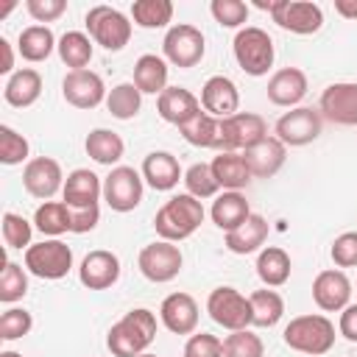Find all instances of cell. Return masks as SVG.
<instances>
[{
	"label": "cell",
	"mask_w": 357,
	"mask_h": 357,
	"mask_svg": "<svg viewBox=\"0 0 357 357\" xmlns=\"http://www.w3.org/2000/svg\"><path fill=\"white\" fill-rule=\"evenodd\" d=\"M206 212H204V201L192 198L190 192H178L170 195L153 215V229L159 234V240L167 243H181L187 237H192L198 231V226L204 223Z\"/></svg>",
	"instance_id": "1"
},
{
	"label": "cell",
	"mask_w": 357,
	"mask_h": 357,
	"mask_svg": "<svg viewBox=\"0 0 357 357\" xmlns=\"http://www.w3.org/2000/svg\"><path fill=\"white\" fill-rule=\"evenodd\" d=\"M156 337V315L145 307L128 310L106 332V346L114 357H139Z\"/></svg>",
	"instance_id": "2"
},
{
	"label": "cell",
	"mask_w": 357,
	"mask_h": 357,
	"mask_svg": "<svg viewBox=\"0 0 357 357\" xmlns=\"http://www.w3.org/2000/svg\"><path fill=\"white\" fill-rule=\"evenodd\" d=\"M335 337H337L335 324L321 312L296 315V318H290V324L282 332V340L287 349H293L298 354H310V357H321V354L332 351Z\"/></svg>",
	"instance_id": "3"
},
{
	"label": "cell",
	"mask_w": 357,
	"mask_h": 357,
	"mask_svg": "<svg viewBox=\"0 0 357 357\" xmlns=\"http://www.w3.org/2000/svg\"><path fill=\"white\" fill-rule=\"evenodd\" d=\"M231 53H234V61L237 67L251 75V78H259V75H268V70L273 67V39L268 31L257 28V25H245L234 33L231 39Z\"/></svg>",
	"instance_id": "4"
},
{
	"label": "cell",
	"mask_w": 357,
	"mask_h": 357,
	"mask_svg": "<svg viewBox=\"0 0 357 357\" xmlns=\"http://www.w3.org/2000/svg\"><path fill=\"white\" fill-rule=\"evenodd\" d=\"M84 25L89 39L109 53H120L128 45L134 31L131 17H126L120 8H112V6H92L84 17Z\"/></svg>",
	"instance_id": "5"
},
{
	"label": "cell",
	"mask_w": 357,
	"mask_h": 357,
	"mask_svg": "<svg viewBox=\"0 0 357 357\" xmlns=\"http://www.w3.org/2000/svg\"><path fill=\"white\" fill-rule=\"evenodd\" d=\"M25 271L36 279H64L73 271V248L59 237H45L42 243H31L25 248Z\"/></svg>",
	"instance_id": "6"
},
{
	"label": "cell",
	"mask_w": 357,
	"mask_h": 357,
	"mask_svg": "<svg viewBox=\"0 0 357 357\" xmlns=\"http://www.w3.org/2000/svg\"><path fill=\"white\" fill-rule=\"evenodd\" d=\"M206 53V39L201 33V28L190 25V22H176L167 28L165 39H162V59L178 70H190L195 67Z\"/></svg>",
	"instance_id": "7"
},
{
	"label": "cell",
	"mask_w": 357,
	"mask_h": 357,
	"mask_svg": "<svg viewBox=\"0 0 357 357\" xmlns=\"http://www.w3.org/2000/svg\"><path fill=\"white\" fill-rule=\"evenodd\" d=\"M206 312L209 318L229 329V332H237V329H248L254 315H251V301L248 296H243L237 287H229V284H220L209 293L206 298Z\"/></svg>",
	"instance_id": "8"
},
{
	"label": "cell",
	"mask_w": 357,
	"mask_h": 357,
	"mask_svg": "<svg viewBox=\"0 0 357 357\" xmlns=\"http://www.w3.org/2000/svg\"><path fill=\"white\" fill-rule=\"evenodd\" d=\"M142 192H145V181L142 173L128 167V165H117L109 170V176L103 178V201L112 212H131L142 204Z\"/></svg>",
	"instance_id": "9"
},
{
	"label": "cell",
	"mask_w": 357,
	"mask_h": 357,
	"mask_svg": "<svg viewBox=\"0 0 357 357\" xmlns=\"http://www.w3.org/2000/svg\"><path fill=\"white\" fill-rule=\"evenodd\" d=\"M324 128V117L318 109L312 106H296L290 112H284L276 126H273V137L287 145V148H304L310 142H315L321 137Z\"/></svg>",
	"instance_id": "10"
},
{
	"label": "cell",
	"mask_w": 357,
	"mask_h": 357,
	"mask_svg": "<svg viewBox=\"0 0 357 357\" xmlns=\"http://www.w3.org/2000/svg\"><path fill=\"white\" fill-rule=\"evenodd\" d=\"M181 265H184V254L176 243H167V240H156V243H148L142 245L139 257H137V268L139 273L153 282V284H165V282H173L178 273H181Z\"/></svg>",
	"instance_id": "11"
},
{
	"label": "cell",
	"mask_w": 357,
	"mask_h": 357,
	"mask_svg": "<svg viewBox=\"0 0 357 357\" xmlns=\"http://www.w3.org/2000/svg\"><path fill=\"white\" fill-rule=\"evenodd\" d=\"M271 20L282 31H290V33H298V36H310V33L321 31L324 11L312 0H279L276 8L271 11Z\"/></svg>",
	"instance_id": "12"
},
{
	"label": "cell",
	"mask_w": 357,
	"mask_h": 357,
	"mask_svg": "<svg viewBox=\"0 0 357 357\" xmlns=\"http://www.w3.org/2000/svg\"><path fill=\"white\" fill-rule=\"evenodd\" d=\"M106 84L98 73L92 70H70L61 78V98L73 106V109H95L100 103H106Z\"/></svg>",
	"instance_id": "13"
},
{
	"label": "cell",
	"mask_w": 357,
	"mask_h": 357,
	"mask_svg": "<svg viewBox=\"0 0 357 357\" xmlns=\"http://www.w3.org/2000/svg\"><path fill=\"white\" fill-rule=\"evenodd\" d=\"M22 187L28 195L39 201H50L59 190H64V173L61 165L53 156H33L22 167Z\"/></svg>",
	"instance_id": "14"
},
{
	"label": "cell",
	"mask_w": 357,
	"mask_h": 357,
	"mask_svg": "<svg viewBox=\"0 0 357 357\" xmlns=\"http://www.w3.org/2000/svg\"><path fill=\"white\" fill-rule=\"evenodd\" d=\"M321 117L335 126H357V81H335L321 92Z\"/></svg>",
	"instance_id": "15"
},
{
	"label": "cell",
	"mask_w": 357,
	"mask_h": 357,
	"mask_svg": "<svg viewBox=\"0 0 357 357\" xmlns=\"http://www.w3.org/2000/svg\"><path fill=\"white\" fill-rule=\"evenodd\" d=\"M351 279L340 268H326L312 279V301L321 312H340L349 307Z\"/></svg>",
	"instance_id": "16"
},
{
	"label": "cell",
	"mask_w": 357,
	"mask_h": 357,
	"mask_svg": "<svg viewBox=\"0 0 357 357\" xmlns=\"http://www.w3.org/2000/svg\"><path fill=\"white\" fill-rule=\"evenodd\" d=\"M120 279V257L106 248L89 251L78 265V282L86 290H109Z\"/></svg>",
	"instance_id": "17"
},
{
	"label": "cell",
	"mask_w": 357,
	"mask_h": 357,
	"mask_svg": "<svg viewBox=\"0 0 357 357\" xmlns=\"http://www.w3.org/2000/svg\"><path fill=\"white\" fill-rule=\"evenodd\" d=\"M198 301L190 296V293H170L165 296L162 307H159V321L167 332L173 335H195L198 329Z\"/></svg>",
	"instance_id": "18"
},
{
	"label": "cell",
	"mask_w": 357,
	"mask_h": 357,
	"mask_svg": "<svg viewBox=\"0 0 357 357\" xmlns=\"http://www.w3.org/2000/svg\"><path fill=\"white\" fill-rule=\"evenodd\" d=\"M201 109L220 120L237 114V109H240L237 84L229 75H209L201 86Z\"/></svg>",
	"instance_id": "19"
},
{
	"label": "cell",
	"mask_w": 357,
	"mask_h": 357,
	"mask_svg": "<svg viewBox=\"0 0 357 357\" xmlns=\"http://www.w3.org/2000/svg\"><path fill=\"white\" fill-rule=\"evenodd\" d=\"M265 137H268V123L254 112H237V114L223 120V139H226L223 151H240L243 153L245 148L257 145Z\"/></svg>",
	"instance_id": "20"
},
{
	"label": "cell",
	"mask_w": 357,
	"mask_h": 357,
	"mask_svg": "<svg viewBox=\"0 0 357 357\" xmlns=\"http://www.w3.org/2000/svg\"><path fill=\"white\" fill-rule=\"evenodd\" d=\"M307 73L301 67H282L268 78V100L282 109H296L307 95Z\"/></svg>",
	"instance_id": "21"
},
{
	"label": "cell",
	"mask_w": 357,
	"mask_h": 357,
	"mask_svg": "<svg viewBox=\"0 0 357 357\" xmlns=\"http://www.w3.org/2000/svg\"><path fill=\"white\" fill-rule=\"evenodd\" d=\"M243 156L254 178H273L287 159V145H282L276 137H265L257 145L245 148Z\"/></svg>",
	"instance_id": "22"
},
{
	"label": "cell",
	"mask_w": 357,
	"mask_h": 357,
	"mask_svg": "<svg viewBox=\"0 0 357 357\" xmlns=\"http://www.w3.org/2000/svg\"><path fill=\"white\" fill-rule=\"evenodd\" d=\"M139 173H142V181L156 192H167V190H173L178 184V178H184L181 165L170 151H151L142 159V170Z\"/></svg>",
	"instance_id": "23"
},
{
	"label": "cell",
	"mask_w": 357,
	"mask_h": 357,
	"mask_svg": "<svg viewBox=\"0 0 357 357\" xmlns=\"http://www.w3.org/2000/svg\"><path fill=\"white\" fill-rule=\"evenodd\" d=\"M156 112H159V117L165 123H170V126L178 128V126H184L187 120H192L204 109H201V98H195L190 89H184V86H167L156 98Z\"/></svg>",
	"instance_id": "24"
},
{
	"label": "cell",
	"mask_w": 357,
	"mask_h": 357,
	"mask_svg": "<svg viewBox=\"0 0 357 357\" xmlns=\"http://www.w3.org/2000/svg\"><path fill=\"white\" fill-rule=\"evenodd\" d=\"M61 198H64L67 206H92L103 198V181L89 167H75L64 178Z\"/></svg>",
	"instance_id": "25"
},
{
	"label": "cell",
	"mask_w": 357,
	"mask_h": 357,
	"mask_svg": "<svg viewBox=\"0 0 357 357\" xmlns=\"http://www.w3.org/2000/svg\"><path fill=\"white\" fill-rule=\"evenodd\" d=\"M178 134L184 137V142L195 145V148H212V151H223L226 139H223V120L212 117L206 112H198L192 120H187L184 126H178Z\"/></svg>",
	"instance_id": "26"
},
{
	"label": "cell",
	"mask_w": 357,
	"mask_h": 357,
	"mask_svg": "<svg viewBox=\"0 0 357 357\" xmlns=\"http://www.w3.org/2000/svg\"><path fill=\"white\" fill-rule=\"evenodd\" d=\"M268 231H271V229H268V220H265L262 215L251 212V215L245 218V223H240L234 231H226L223 245H226L231 254L245 257V254L262 251V245H265V240H268Z\"/></svg>",
	"instance_id": "27"
},
{
	"label": "cell",
	"mask_w": 357,
	"mask_h": 357,
	"mask_svg": "<svg viewBox=\"0 0 357 357\" xmlns=\"http://www.w3.org/2000/svg\"><path fill=\"white\" fill-rule=\"evenodd\" d=\"M39 95H42V75H39V70H33V67L17 70L14 75H8L6 86H3V98H6V103L14 106V109H28V106H33V103L39 100Z\"/></svg>",
	"instance_id": "28"
},
{
	"label": "cell",
	"mask_w": 357,
	"mask_h": 357,
	"mask_svg": "<svg viewBox=\"0 0 357 357\" xmlns=\"http://www.w3.org/2000/svg\"><path fill=\"white\" fill-rule=\"evenodd\" d=\"M209 167H212V173H215V178H218L220 190H234V192H240V190L248 187V181L254 178L251 170H248V165H245V156H243L240 151H220V153L209 162Z\"/></svg>",
	"instance_id": "29"
},
{
	"label": "cell",
	"mask_w": 357,
	"mask_h": 357,
	"mask_svg": "<svg viewBox=\"0 0 357 357\" xmlns=\"http://www.w3.org/2000/svg\"><path fill=\"white\" fill-rule=\"evenodd\" d=\"M248 215H251V206L245 195L234 190H223L220 195H215L212 209H209V218L220 231H234L240 223H245Z\"/></svg>",
	"instance_id": "30"
},
{
	"label": "cell",
	"mask_w": 357,
	"mask_h": 357,
	"mask_svg": "<svg viewBox=\"0 0 357 357\" xmlns=\"http://www.w3.org/2000/svg\"><path fill=\"white\" fill-rule=\"evenodd\" d=\"M134 86L142 95H162L167 89V61L156 53H142L134 61Z\"/></svg>",
	"instance_id": "31"
},
{
	"label": "cell",
	"mask_w": 357,
	"mask_h": 357,
	"mask_svg": "<svg viewBox=\"0 0 357 357\" xmlns=\"http://www.w3.org/2000/svg\"><path fill=\"white\" fill-rule=\"evenodd\" d=\"M84 151L89 159H95L98 165H109V167H117V162L123 159L126 153V142L117 131L112 128H92L84 139Z\"/></svg>",
	"instance_id": "32"
},
{
	"label": "cell",
	"mask_w": 357,
	"mask_h": 357,
	"mask_svg": "<svg viewBox=\"0 0 357 357\" xmlns=\"http://www.w3.org/2000/svg\"><path fill=\"white\" fill-rule=\"evenodd\" d=\"M56 47H59V39L53 36V31L47 25H28L17 36V53L31 64H39V61L50 59V53Z\"/></svg>",
	"instance_id": "33"
},
{
	"label": "cell",
	"mask_w": 357,
	"mask_h": 357,
	"mask_svg": "<svg viewBox=\"0 0 357 357\" xmlns=\"http://www.w3.org/2000/svg\"><path fill=\"white\" fill-rule=\"evenodd\" d=\"M290 254L279 245H265L257 254V276L265 287H282L290 279Z\"/></svg>",
	"instance_id": "34"
},
{
	"label": "cell",
	"mask_w": 357,
	"mask_h": 357,
	"mask_svg": "<svg viewBox=\"0 0 357 357\" xmlns=\"http://www.w3.org/2000/svg\"><path fill=\"white\" fill-rule=\"evenodd\" d=\"M56 53H59L61 64H67L70 70H86V64L92 61V53H95V42L84 31H67L59 36Z\"/></svg>",
	"instance_id": "35"
},
{
	"label": "cell",
	"mask_w": 357,
	"mask_h": 357,
	"mask_svg": "<svg viewBox=\"0 0 357 357\" xmlns=\"http://www.w3.org/2000/svg\"><path fill=\"white\" fill-rule=\"evenodd\" d=\"M248 301H251V315H254L251 326L271 329V326H276V324L282 321V315H284V298H282L273 287L254 290V293L248 296Z\"/></svg>",
	"instance_id": "36"
},
{
	"label": "cell",
	"mask_w": 357,
	"mask_h": 357,
	"mask_svg": "<svg viewBox=\"0 0 357 357\" xmlns=\"http://www.w3.org/2000/svg\"><path fill=\"white\" fill-rule=\"evenodd\" d=\"M142 109V92L134 86V81H123L114 84L106 95V112L117 120H131L137 117Z\"/></svg>",
	"instance_id": "37"
},
{
	"label": "cell",
	"mask_w": 357,
	"mask_h": 357,
	"mask_svg": "<svg viewBox=\"0 0 357 357\" xmlns=\"http://www.w3.org/2000/svg\"><path fill=\"white\" fill-rule=\"evenodd\" d=\"M33 229L45 237H61L70 231V206L64 201H45L33 212Z\"/></svg>",
	"instance_id": "38"
},
{
	"label": "cell",
	"mask_w": 357,
	"mask_h": 357,
	"mask_svg": "<svg viewBox=\"0 0 357 357\" xmlns=\"http://www.w3.org/2000/svg\"><path fill=\"white\" fill-rule=\"evenodd\" d=\"M131 22L145 28V31L167 28L173 22V3L170 0H134Z\"/></svg>",
	"instance_id": "39"
},
{
	"label": "cell",
	"mask_w": 357,
	"mask_h": 357,
	"mask_svg": "<svg viewBox=\"0 0 357 357\" xmlns=\"http://www.w3.org/2000/svg\"><path fill=\"white\" fill-rule=\"evenodd\" d=\"M184 187H187V192L192 195V198H198V201H206V198H215V195H220V184H218V178H215V173H212V167H209V162H195V165H190L187 170H184Z\"/></svg>",
	"instance_id": "40"
},
{
	"label": "cell",
	"mask_w": 357,
	"mask_h": 357,
	"mask_svg": "<svg viewBox=\"0 0 357 357\" xmlns=\"http://www.w3.org/2000/svg\"><path fill=\"white\" fill-rule=\"evenodd\" d=\"M25 293H28V271L20 262L6 259V268L0 273V301L3 304H14Z\"/></svg>",
	"instance_id": "41"
},
{
	"label": "cell",
	"mask_w": 357,
	"mask_h": 357,
	"mask_svg": "<svg viewBox=\"0 0 357 357\" xmlns=\"http://www.w3.org/2000/svg\"><path fill=\"white\" fill-rule=\"evenodd\" d=\"M223 357H265V343L251 329H237L223 337Z\"/></svg>",
	"instance_id": "42"
},
{
	"label": "cell",
	"mask_w": 357,
	"mask_h": 357,
	"mask_svg": "<svg viewBox=\"0 0 357 357\" xmlns=\"http://www.w3.org/2000/svg\"><path fill=\"white\" fill-rule=\"evenodd\" d=\"M31 156V142L11 126H0V162L3 165H22Z\"/></svg>",
	"instance_id": "43"
},
{
	"label": "cell",
	"mask_w": 357,
	"mask_h": 357,
	"mask_svg": "<svg viewBox=\"0 0 357 357\" xmlns=\"http://www.w3.org/2000/svg\"><path fill=\"white\" fill-rule=\"evenodd\" d=\"M209 14L215 17V22L220 28H245L248 20V3L243 0H212L209 3Z\"/></svg>",
	"instance_id": "44"
},
{
	"label": "cell",
	"mask_w": 357,
	"mask_h": 357,
	"mask_svg": "<svg viewBox=\"0 0 357 357\" xmlns=\"http://www.w3.org/2000/svg\"><path fill=\"white\" fill-rule=\"evenodd\" d=\"M31 329H33V315L22 307H8L0 315V340H6V343L25 337Z\"/></svg>",
	"instance_id": "45"
},
{
	"label": "cell",
	"mask_w": 357,
	"mask_h": 357,
	"mask_svg": "<svg viewBox=\"0 0 357 357\" xmlns=\"http://www.w3.org/2000/svg\"><path fill=\"white\" fill-rule=\"evenodd\" d=\"M31 237H33V223L25 220L22 215L17 212H6L3 215V240L8 248H28L31 245Z\"/></svg>",
	"instance_id": "46"
},
{
	"label": "cell",
	"mask_w": 357,
	"mask_h": 357,
	"mask_svg": "<svg viewBox=\"0 0 357 357\" xmlns=\"http://www.w3.org/2000/svg\"><path fill=\"white\" fill-rule=\"evenodd\" d=\"M332 262L343 271V268H357V231H343L332 240L329 248Z\"/></svg>",
	"instance_id": "47"
},
{
	"label": "cell",
	"mask_w": 357,
	"mask_h": 357,
	"mask_svg": "<svg viewBox=\"0 0 357 357\" xmlns=\"http://www.w3.org/2000/svg\"><path fill=\"white\" fill-rule=\"evenodd\" d=\"M184 357H223V340L209 332H195L184 343Z\"/></svg>",
	"instance_id": "48"
},
{
	"label": "cell",
	"mask_w": 357,
	"mask_h": 357,
	"mask_svg": "<svg viewBox=\"0 0 357 357\" xmlns=\"http://www.w3.org/2000/svg\"><path fill=\"white\" fill-rule=\"evenodd\" d=\"M100 223V206H70V231L73 234H86Z\"/></svg>",
	"instance_id": "49"
},
{
	"label": "cell",
	"mask_w": 357,
	"mask_h": 357,
	"mask_svg": "<svg viewBox=\"0 0 357 357\" xmlns=\"http://www.w3.org/2000/svg\"><path fill=\"white\" fill-rule=\"evenodd\" d=\"M25 8L36 22H56L67 11V0H28Z\"/></svg>",
	"instance_id": "50"
},
{
	"label": "cell",
	"mask_w": 357,
	"mask_h": 357,
	"mask_svg": "<svg viewBox=\"0 0 357 357\" xmlns=\"http://www.w3.org/2000/svg\"><path fill=\"white\" fill-rule=\"evenodd\" d=\"M337 332H340L349 343H357V304H349L346 310H340Z\"/></svg>",
	"instance_id": "51"
},
{
	"label": "cell",
	"mask_w": 357,
	"mask_h": 357,
	"mask_svg": "<svg viewBox=\"0 0 357 357\" xmlns=\"http://www.w3.org/2000/svg\"><path fill=\"white\" fill-rule=\"evenodd\" d=\"M0 56H3L0 73H3V75H14V73H17V70H14V50H11V42H8L6 36H0Z\"/></svg>",
	"instance_id": "52"
},
{
	"label": "cell",
	"mask_w": 357,
	"mask_h": 357,
	"mask_svg": "<svg viewBox=\"0 0 357 357\" xmlns=\"http://www.w3.org/2000/svg\"><path fill=\"white\" fill-rule=\"evenodd\" d=\"M335 11L343 20H357V0H335Z\"/></svg>",
	"instance_id": "53"
},
{
	"label": "cell",
	"mask_w": 357,
	"mask_h": 357,
	"mask_svg": "<svg viewBox=\"0 0 357 357\" xmlns=\"http://www.w3.org/2000/svg\"><path fill=\"white\" fill-rule=\"evenodd\" d=\"M0 357H22L20 351H11V349H6V351H0Z\"/></svg>",
	"instance_id": "54"
},
{
	"label": "cell",
	"mask_w": 357,
	"mask_h": 357,
	"mask_svg": "<svg viewBox=\"0 0 357 357\" xmlns=\"http://www.w3.org/2000/svg\"><path fill=\"white\" fill-rule=\"evenodd\" d=\"M139 357H156V354H148V351H145V354H139Z\"/></svg>",
	"instance_id": "55"
},
{
	"label": "cell",
	"mask_w": 357,
	"mask_h": 357,
	"mask_svg": "<svg viewBox=\"0 0 357 357\" xmlns=\"http://www.w3.org/2000/svg\"><path fill=\"white\" fill-rule=\"evenodd\" d=\"M181 357H184V354H181Z\"/></svg>",
	"instance_id": "56"
}]
</instances>
